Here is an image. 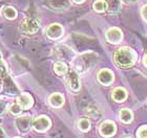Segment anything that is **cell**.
Masks as SVG:
<instances>
[{
  "label": "cell",
  "mask_w": 147,
  "mask_h": 138,
  "mask_svg": "<svg viewBox=\"0 0 147 138\" xmlns=\"http://www.w3.org/2000/svg\"><path fill=\"white\" fill-rule=\"evenodd\" d=\"M127 97V92L123 88H116L113 91V99L117 103H123Z\"/></svg>",
  "instance_id": "obj_15"
},
{
  "label": "cell",
  "mask_w": 147,
  "mask_h": 138,
  "mask_svg": "<svg viewBox=\"0 0 147 138\" xmlns=\"http://www.w3.org/2000/svg\"><path fill=\"white\" fill-rule=\"evenodd\" d=\"M54 70L58 75H66V73L68 72V67L64 62L59 61L54 65Z\"/></svg>",
  "instance_id": "obj_17"
},
{
  "label": "cell",
  "mask_w": 147,
  "mask_h": 138,
  "mask_svg": "<svg viewBox=\"0 0 147 138\" xmlns=\"http://www.w3.org/2000/svg\"><path fill=\"white\" fill-rule=\"evenodd\" d=\"M119 117L121 121H123L124 123H129L132 120V112L129 109H122L119 112Z\"/></svg>",
  "instance_id": "obj_18"
},
{
  "label": "cell",
  "mask_w": 147,
  "mask_h": 138,
  "mask_svg": "<svg viewBox=\"0 0 147 138\" xmlns=\"http://www.w3.org/2000/svg\"><path fill=\"white\" fill-rule=\"evenodd\" d=\"M106 2H107L108 9H109L110 12H117V11H119L120 5H121L119 0H107Z\"/></svg>",
  "instance_id": "obj_23"
},
{
  "label": "cell",
  "mask_w": 147,
  "mask_h": 138,
  "mask_svg": "<svg viewBox=\"0 0 147 138\" xmlns=\"http://www.w3.org/2000/svg\"><path fill=\"white\" fill-rule=\"evenodd\" d=\"M124 138H131V137H124Z\"/></svg>",
  "instance_id": "obj_31"
},
{
  "label": "cell",
  "mask_w": 147,
  "mask_h": 138,
  "mask_svg": "<svg viewBox=\"0 0 147 138\" xmlns=\"http://www.w3.org/2000/svg\"><path fill=\"white\" fill-rule=\"evenodd\" d=\"M40 22L36 18H24L20 23V31L24 35H34L39 31Z\"/></svg>",
  "instance_id": "obj_3"
},
{
  "label": "cell",
  "mask_w": 147,
  "mask_h": 138,
  "mask_svg": "<svg viewBox=\"0 0 147 138\" xmlns=\"http://www.w3.org/2000/svg\"><path fill=\"white\" fill-rule=\"evenodd\" d=\"M49 105L54 108H60L64 104V97L61 93H53L49 97Z\"/></svg>",
  "instance_id": "obj_14"
},
{
  "label": "cell",
  "mask_w": 147,
  "mask_h": 138,
  "mask_svg": "<svg viewBox=\"0 0 147 138\" xmlns=\"http://www.w3.org/2000/svg\"><path fill=\"white\" fill-rule=\"evenodd\" d=\"M71 1H74L75 3H83L85 0H71Z\"/></svg>",
  "instance_id": "obj_29"
},
{
  "label": "cell",
  "mask_w": 147,
  "mask_h": 138,
  "mask_svg": "<svg viewBox=\"0 0 147 138\" xmlns=\"http://www.w3.org/2000/svg\"><path fill=\"white\" fill-rule=\"evenodd\" d=\"M15 125L19 132L22 133V134H25L30 131L31 127H33V120H32L30 115H22V116L18 117L16 119Z\"/></svg>",
  "instance_id": "obj_6"
},
{
  "label": "cell",
  "mask_w": 147,
  "mask_h": 138,
  "mask_svg": "<svg viewBox=\"0 0 147 138\" xmlns=\"http://www.w3.org/2000/svg\"><path fill=\"white\" fill-rule=\"evenodd\" d=\"M66 84L71 91L77 92L80 90L79 74L77 73L76 70H69L66 73Z\"/></svg>",
  "instance_id": "obj_7"
},
{
  "label": "cell",
  "mask_w": 147,
  "mask_h": 138,
  "mask_svg": "<svg viewBox=\"0 0 147 138\" xmlns=\"http://www.w3.org/2000/svg\"><path fill=\"white\" fill-rule=\"evenodd\" d=\"M9 111L13 115H19L22 112V108L17 104V101H15L9 105Z\"/></svg>",
  "instance_id": "obj_22"
},
{
  "label": "cell",
  "mask_w": 147,
  "mask_h": 138,
  "mask_svg": "<svg viewBox=\"0 0 147 138\" xmlns=\"http://www.w3.org/2000/svg\"><path fill=\"white\" fill-rule=\"evenodd\" d=\"M143 63H144V65L147 67V51L145 52L144 55V58H143Z\"/></svg>",
  "instance_id": "obj_28"
},
{
  "label": "cell",
  "mask_w": 147,
  "mask_h": 138,
  "mask_svg": "<svg viewBox=\"0 0 147 138\" xmlns=\"http://www.w3.org/2000/svg\"><path fill=\"white\" fill-rule=\"evenodd\" d=\"M87 115H88L90 118H94V119H98L101 117V111L99 110L98 108L95 107V106H90V107L87 108Z\"/></svg>",
  "instance_id": "obj_20"
},
{
  "label": "cell",
  "mask_w": 147,
  "mask_h": 138,
  "mask_svg": "<svg viewBox=\"0 0 147 138\" xmlns=\"http://www.w3.org/2000/svg\"><path fill=\"white\" fill-rule=\"evenodd\" d=\"M116 123L111 120H105L104 123H101L99 128V132L103 137H110L116 133Z\"/></svg>",
  "instance_id": "obj_9"
},
{
  "label": "cell",
  "mask_w": 147,
  "mask_h": 138,
  "mask_svg": "<svg viewBox=\"0 0 147 138\" xmlns=\"http://www.w3.org/2000/svg\"><path fill=\"white\" fill-rule=\"evenodd\" d=\"M92 7H94V9H95L96 12L98 13L105 12L106 9H108L107 2L105 0H96L95 2H94V4H92Z\"/></svg>",
  "instance_id": "obj_19"
},
{
  "label": "cell",
  "mask_w": 147,
  "mask_h": 138,
  "mask_svg": "<svg viewBox=\"0 0 147 138\" xmlns=\"http://www.w3.org/2000/svg\"><path fill=\"white\" fill-rule=\"evenodd\" d=\"M63 34H64V28L61 24H58V23L49 24L45 29L46 37H49L52 40H58L63 36Z\"/></svg>",
  "instance_id": "obj_5"
},
{
  "label": "cell",
  "mask_w": 147,
  "mask_h": 138,
  "mask_svg": "<svg viewBox=\"0 0 147 138\" xmlns=\"http://www.w3.org/2000/svg\"><path fill=\"white\" fill-rule=\"evenodd\" d=\"M115 80V75L109 69H101L98 72V81L99 83L104 85V86H109Z\"/></svg>",
  "instance_id": "obj_10"
},
{
  "label": "cell",
  "mask_w": 147,
  "mask_h": 138,
  "mask_svg": "<svg viewBox=\"0 0 147 138\" xmlns=\"http://www.w3.org/2000/svg\"><path fill=\"white\" fill-rule=\"evenodd\" d=\"M16 101L22 108V110H28L34 104V99L32 97V95L30 93H26V92L21 93L19 95L17 99H16Z\"/></svg>",
  "instance_id": "obj_11"
},
{
  "label": "cell",
  "mask_w": 147,
  "mask_h": 138,
  "mask_svg": "<svg viewBox=\"0 0 147 138\" xmlns=\"http://www.w3.org/2000/svg\"><path fill=\"white\" fill-rule=\"evenodd\" d=\"M121 1H123V2L125 3H130V2H135L136 0H121Z\"/></svg>",
  "instance_id": "obj_30"
},
{
  "label": "cell",
  "mask_w": 147,
  "mask_h": 138,
  "mask_svg": "<svg viewBox=\"0 0 147 138\" xmlns=\"http://www.w3.org/2000/svg\"><path fill=\"white\" fill-rule=\"evenodd\" d=\"M141 15H142V17L144 18V20L147 22V4H145L143 7H142V9H141Z\"/></svg>",
  "instance_id": "obj_26"
},
{
  "label": "cell",
  "mask_w": 147,
  "mask_h": 138,
  "mask_svg": "<svg viewBox=\"0 0 147 138\" xmlns=\"http://www.w3.org/2000/svg\"><path fill=\"white\" fill-rule=\"evenodd\" d=\"M137 61V53L130 47H121L115 53V62L122 68H129Z\"/></svg>",
  "instance_id": "obj_1"
},
{
  "label": "cell",
  "mask_w": 147,
  "mask_h": 138,
  "mask_svg": "<svg viewBox=\"0 0 147 138\" xmlns=\"http://www.w3.org/2000/svg\"><path fill=\"white\" fill-rule=\"evenodd\" d=\"M98 55L95 52H84L73 61V66L79 72H85L96 64Z\"/></svg>",
  "instance_id": "obj_2"
},
{
  "label": "cell",
  "mask_w": 147,
  "mask_h": 138,
  "mask_svg": "<svg viewBox=\"0 0 147 138\" xmlns=\"http://www.w3.org/2000/svg\"><path fill=\"white\" fill-rule=\"evenodd\" d=\"M137 137L138 138H147V126H142L137 131Z\"/></svg>",
  "instance_id": "obj_24"
},
{
  "label": "cell",
  "mask_w": 147,
  "mask_h": 138,
  "mask_svg": "<svg viewBox=\"0 0 147 138\" xmlns=\"http://www.w3.org/2000/svg\"><path fill=\"white\" fill-rule=\"evenodd\" d=\"M6 108H7V104L6 101L3 97H0V116L5 112Z\"/></svg>",
  "instance_id": "obj_25"
},
{
  "label": "cell",
  "mask_w": 147,
  "mask_h": 138,
  "mask_svg": "<svg viewBox=\"0 0 147 138\" xmlns=\"http://www.w3.org/2000/svg\"><path fill=\"white\" fill-rule=\"evenodd\" d=\"M3 91L5 92L6 94L12 95L18 93V88L9 77H5L3 80Z\"/></svg>",
  "instance_id": "obj_13"
},
{
  "label": "cell",
  "mask_w": 147,
  "mask_h": 138,
  "mask_svg": "<svg viewBox=\"0 0 147 138\" xmlns=\"http://www.w3.org/2000/svg\"><path fill=\"white\" fill-rule=\"evenodd\" d=\"M0 138H7L5 135V132H4V130L1 128V126H0Z\"/></svg>",
  "instance_id": "obj_27"
},
{
  "label": "cell",
  "mask_w": 147,
  "mask_h": 138,
  "mask_svg": "<svg viewBox=\"0 0 147 138\" xmlns=\"http://www.w3.org/2000/svg\"><path fill=\"white\" fill-rule=\"evenodd\" d=\"M106 40L109 43L113 44H119L123 39V33L117 27H110L107 29L106 34H105Z\"/></svg>",
  "instance_id": "obj_8"
},
{
  "label": "cell",
  "mask_w": 147,
  "mask_h": 138,
  "mask_svg": "<svg viewBox=\"0 0 147 138\" xmlns=\"http://www.w3.org/2000/svg\"><path fill=\"white\" fill-rule=\"evenodd\" d=\"M46 3L54 11H65L71 5L69 0H46Z\"/></svg>",
  "instance_id": "obj_12"
},
{
  "label": "cell",
  "mask_w": 147,
  "mask_h": 138,
  "mask_svg": "<svg viewBox=\"0 0 147 138\" xmlns=\"http://www.w3.org/2000/svg\"><path fill=\"white\" fill-rule=\"evenodd\" d=\"M14 138H20V137H14Z\"/></svg>",
  "instance_id": "obj_32"
},
{
  "label": "cell",
  "mask_w": 147,
  "mask_h": 138,
  "mask_svg": "<svg viewBox=\"0 0 147 138\" xmlns=\"http://www.w3.org/2000/svg\"><path fill=\"white\" fill-rule=\"evenodd\" d=\"M51 125H52V121L45 115L38 116L33 120V128H34L35 131L40 133L47 131L51 128Z\"/></svg>",
  "instance_id": "obj_4"
},
{
  "label": "cell",
  "mask_w": 147,
  "mask_h": 138,
  "mask_svg": "<svg viewBox=\"0 0 147 138\" xmlns=\"http://www.w3.org/2000/svg\"><path fill=\"white\" fill-rule=\"evenodd\" d=\"M2 15L7 20H15L17 18V16H18V13H17L15 7H13V6H5L2 9Z\"/></svg>",
  "instance_id": "obj_16"
},
{
  "label": "cell",
  "mask_w": 147,
  "mask_h": 138,
  "mask_svg": "<svg viewBox=\"0 0 147 138\" xmlns=\"http://www.w3.org/2000/svg\"><path fill=\"white\" fill-rule=\"evenodd\" d=\"M78 128H79L82 132H87L90 129V121L87 118H81L78 121Z\"/></svg>",
  "instance_id": "obj_21"
}]
</instances>
